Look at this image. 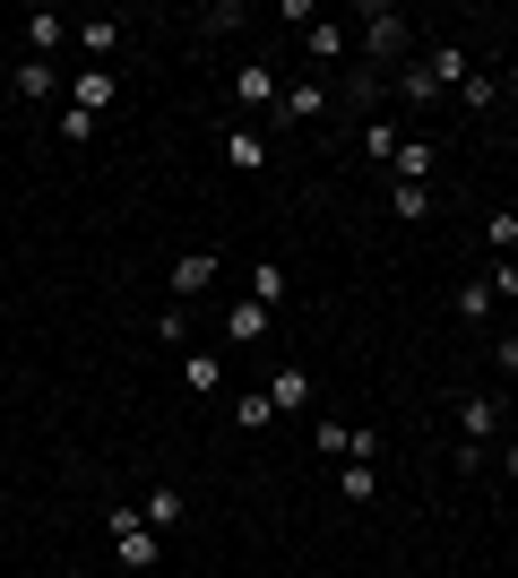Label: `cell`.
<instances>
[{
	"mask_svg": "<svg viewBox=\"0 0 518 578\" xmlns=\"http://www.w3.org/2000/svg\"><path fill=\"white\" fill-rule=\"evenodd\" d=\"M104 527H113V553H122L130 570H156V527H147L138 509H113Z\"/></svg>",
	"mask_w": 518,
	"mask_h": 578,
	"instance_id": "1",
	"label": "cell"
},
{
	"mask_svg": "<svg viewBox=\"0 0 518 578\" xmlns=\"http://www.w3.org/2000/svg\"><path fill=\"white\" fill-rule=\"evenodd\" d=\"M363 52H372V61H397V52H406V17H397V9H363Z\"/></svg>",
	"mask_w": 518,
	"mask_h": 578,
	"instance_id": "2",
	"label": "cell"
},
{
	"mask_svg": "<svg viewBox=\"0 0 518 578\" xmlns=\"http://www.w3.org/2000/svg\"><path fill=\"white\" fill-rule=\"evenodd\" d=\"M276 96H285V87H276V70H268V61H243V70H234V104L276 113Z\"/></svg>",
	"mask_w": 518,
	"mask_h": 578,
	"instance_id": "3",
	"label": "cell"
},
{
	"mask_svg": "<svg viewBox=\"0 0 518 578\" xmlns=\"http://www.w3.org/2000/svg\"><path fill=\"white\" fill-rule=\"evenodd\" d=\"M208 285H217V250H182V259H173V294L190 303V294H208Z\"/></svg>",
	"mask_w": 518,
	"mask_h": 578,
	"instance_id": "4",
	"label": "cell"
},
{
	"mask_svg": "<svg viewBox=\"0 0 518 578\" xmlns=\"http://www.w3.org/2000/svg\"><path fill=\"white\" fill-rule=\"evenodd\" d=\"M78 52H87V70H104V61L122 52V26H113V17H87V26H78Z\"/></svg>",
	"mask_w": 518,
	"mask_h": 578,
	"instance_id": "5",
	"label": "cell"
},
{
	"mask_svg": "<svg viewBox=\"0 0 518 578\" xmlns=\"http://www.w3.org/2000/svg\"><path fill=\"white\" fill-rule=\"evenodd\" d=\"M122 87H113V70H78V87H70V113H104Z\"/></svg>",
	"mask_w": 518,
	"mask_h": 578,
	"instance_id": "6",
	"label": "cell"
},
{
	"mask_svg": "<svg viewBox=\"0 0 518 578\" xmlns=\"http://www.w3.org/2000/svg\"><path fill=\"white\" fill-rule=\"evenodd\" d=\"M432 164H441V156H432V138H397V156H388V173H397V182H432Z\"/></svg>",
	"mask_w": 518,
	"mask_h": 578,
	"instance_id": "7",
	"label": "cell"
},
{
	"mask_svg": "<svg viewBox=\"0 0 518 578\" xmlns=\"http://www.w3.org/2000/svg\"><path fill=\"white\" fill-rule=\"evenodd\" d=\"M493 423H502V406H493V397H467V406H458V432H467L458 450H484V441H493Z\"/></svg>",
	"mask_w": 518,
	"mask_h": 578,
	"instance_id": "8",
	"label": "cell"
},
{
	"mask_svg": "<svg viewBox=\"0 0 518 578\" xmlns=\"http://www.w3.org/2000/svg\"><path fill=\"white\" fill-rule=\"evenodd\" d=\"M138 518H147V527H156V536H164V527H182V518H190V501H182V492H173V483H156V492H147V501H138Z\"/></svg>",
	"mask_w": 518,
	"mask_h": 578,
	"instance_id": "9",
	"label": "cell"
},
{
	"mask_svg": "<svg viewBox=\"0 0 518 578\" xmlns=\"http://www.w3.org/2000/svg\"><path fill=\"white\" fill-rule=\"evenodd\" d=\"M225 337H234V346H259V337H268V303H234V311H225Z\"/></svg>",
	"mask_w": 518,
	"mask_h": 578,
	"instance_id": "10",
	"label": "cell"
},
{
	"mask_svg": "<svg viewBox=\"0 0 518 578\" xmlns=\"http://www.w3.org/2000/svg\"><path fill=\"white\" fill-rule=\"evenodd\" d=\"M320 104H329V87H311V78H303V87H285V96H276V121H311Z\"/></svg>",
	"mask_w": 518,
	"mask_h": 578,
	"instance_id": "11",
	"label": "cell"
},
{
	"mask_svg": "<svg viewBox=\"0 0 518 578\" xmlns=\"http://www.w3.org/2000/svg\"><path fill=\"white\" fill-rule=\"evenodd\" d=\"M388 199H397V225H423L432 217V182H397Z\"/></svg>",
	"mask_w": 518,
	"mask_h": 578,
	"instance_id": "12",
	"label": "cell"
},
{
	"mask_svg": "<svg viewBox=\"0 0 518 578\" xmlns=\"http://www.w3.org/2000/svg\"><path fill=\"white\" fill-rule=\"evenodd\" d=\"M234 423H243V432H268V423H276V397H268V389L234 397Z\"/></svg>",
	"mask_w": 518,
	"mask_h": 578,
	"instance_id": "13",
	"label": "cell"
},
{
	"mask_svg": "<svg viewBox=\"0 0 518 578\" xmlns=\"http://www.w3.org/2000/svg\"><path fill=\"white\" fill-rule=\"evenodd\" d=\"M9 87H17V96H52V61H35V52H26V61L9 70Z\"/></svg>",
	"mask_w": 518,
	"mask_h": 578,
	"instance_id": "14",
	"label": "cell"
},
{
	"mask_svg": "<svg viewBox=\"0 0 518 578\" xmlns=\"http://www.w3.org/2000/svg\"><path fill=\"white\" fill-rule=\"evenodd\" d=\"M268 397H276V415H294V406L311 397V371H276V380H268Z\"/></svg>",
	"mask_w": 518,
	"mask_h": 578,
	"instance_id": "15",
	"label": "cell"
},
{
	"mask_svg": "<svg viewBox=\"0 0 518 578\" xmlns=\"http://www.w3.org/2000/svg\"><path fill=\"white\" fill-rule=\"evenodd\" d=\"M61 35H70V26H61L52 9H44V17H26V44H35V61H44V52H61Z\"/></svg>",
	"mask_w": 518,
	"mask_h": 578,
	"instance_id": "16",
	"label": "cell"
},
{
	"mask_svg": "<svg viewBox=\"0 0 518 578\" xmlns=\"http://www.w3.org/2000/svg\"><path fill=\"white\" fill-rule=\"evenodd\" d=\"M303 44H311V61H346V26H303Z\"/></svg>",
	"mask_w": 518,
	"mask_h": 578,
	"instance_id": "17",
	"label": "cell"
},
{
	"mask_svg": "<svg viewBox=\"0 0 518 578\" xmlns=\"http://www.w3.org/2000/svg\"><path fill=\"white\" fill-rule=\"evenodd\" d=\"M484 242L510 259V250H518V208H493V217H484Z\"/></svg>",
	"mask_w": 518,
	"mask_h": 578,
	"instance_id": "18",
	"label": "cell"
},
{
	"mask_svg": "<svg viewBox=\"0 0 518 578\" xmlns=\"http://www.w3.org/2000/svg\"><path fill=\"white\" fill-rule=\"evenodd\" d=\"M225 156H234L243 173H259V164H268V156H259V130H225Z\"/></svg>",
	"mask_w": 518,
	"mask_h": 578,
	"instance_id": "19",
	"label": "cell"
},
{
	"mask_svg": "<svg viewBox=\"0 0 518 578\" xmlns=\"http://www.w3.org/2000/svg\"><path fill=\"white\" fill-rule=\"evenodd\" d=\"M397 96H406V104H441V78H432V70H406Z\"/></svg>",
	"mask_w": 518,
	"mask_h": 578,
	"instance_id": "20",
	"label": "cell"
},
{
	"mask_svg": "<svg viewBox=\"0 0 518 578\" xmlns=\"http://www.w3.org/2000/svg\"><path fill=\"white\" fill-rule=\"evenodd\" d=\"M208 389H225V362L217 354H190V397H208Z\"/></svg>",
	"mask_w": 518,
	"mask_h": 578,
	"instance_id": "21",
	"label": "cell"
},
{
	"mask_svg": "<svg viewBox=\"0 0 518 578\" xmlns=\"http://www.w3.org/2000/svg\"><path fill=\"white\" fill-rule=\"evenodd\" d=\"M337 492H346V501H372L381 475H372V466H337Z\"/></svg>",
	"mask_w": 518,
	"mask_h": 578,
	"instance_id": "22",
	"label": "cell"
},
{
	"mask_svg": "<svg viewBox=\"0 0 518 578\" xmlns=\"http://www.w3.org/2000/svg\"><path fill=\"white\" fill-rule=\"evenodd\" d=\"M251 303H285V268H276V259H259V276H251Z\"/></svg>",
	"mask_w": 518,
	"mask_h": 578,
	"instance_id": "23",
	"label": "cell"
},
{
	"mask_svg": "<svg viewBox=\"0 0 518 578\" xmlns=\"http://www.w3.org/2000/svg\"><path fill=\"white\" fill-rule=\"evenodd\" d=\"M423 70H432V78H441V87H458V78H467V52H458V44H449V52H432V61H423Z\"/></svg>",
	"mask_w": 518,
	"mask_h": 578,
	"instance_id": "24",
	"label": "cell"
},
{
	"mask_svg": "<svg viewBox=\"0 0 518 578\" xmlns=\"http://www.w3.org/2000/svg\"><path fill=\"white\" fill-rule=\"evenodd\" d=\"M458 96H467V113H484V104H502V96H493V78H484V70H467V78H458Z\"/></svg>",
	"mask_w": 518,
	"mask_h": 578,
	"instance_id": "25",
	"label": "cell"
},
{
	"mask_svg": "<svg viewBox=\"0 0 518 578\" xmlns=\"http://www.w3.org/2000/svg\"><path fill=\"white\" fill-rule=\"evenodd\" d=\"M458 320H493V285H458Z\"/></svg>",
	"mask_w": 518,
	"mask_h": 578,
	"instance_id": "26",
	"label": "cell"
},
{
	"mask_svg": "<svg viewBox=\"0 0 518 578\" xmlns=\"http://www.w3.org/2000/svg\"><path fill=\"white\" fill-rule=\"evenodd\" d=\"M363 156H381V164L397 156V130H388V121H363Z\"/></svg>",
	"mask_w": 518,
	"mask_h": 578,
	"instance_id": "27",
	"label": "cell"
},
{
	"mask_svg": "<svg viewBox=\"0 0 518 578\" xmlns=\"http://www.w3.org/2000/svg\"><path fill=\"white\" fill-rule=\"evenodd\" d=\"M493 294H502V303H518V259H502V268H493Z\"/></svg>",
	"mask_w": 518,
	"mask_h": 578,
	"instance_id": "28",
	"label": "cell"
},
{
	"mask_svg": "<svg viewBox=\"0 0 518 578\" xmlns=\"http://www.w3.org/2000/svg\"><path fill=\"white\" fill-rule=\"evenodd\" d=\"M502 466H510V483H518V441H510V450H502Z\"/></svg>",
	"mask_w": 518,
	"mask_h": 578,
	"instance_id": "29",
	"label": "cell"
},
{
	"mask_svg": "<svg viewBox=\"0 0 518 578\" xmlns=\"http://www.w3.org/2000/svg\"><path fill=\"white\" fill-rule=\"evenodd\" d=\"M510 397H518V371H510Z\"/></svg>",
	"mask_w": 518,
	"mask_h": 578,
	"instance_id": "30",
	"label": "cell"
},
{
	"mask_svg": "<svg viewBox=\"0 0 518 578\" xmlns=\"http://www.w3.org/2000/svg\"><path fill=\"white\" fill-rule=\"evenodd\" d=\"M0 78H9V70H0Z\"/></svg>",
	"mask_w": 518,
	"mask_h": 578,
	"instance_id": "31",
	"label": "cell"
}]
</instances>
